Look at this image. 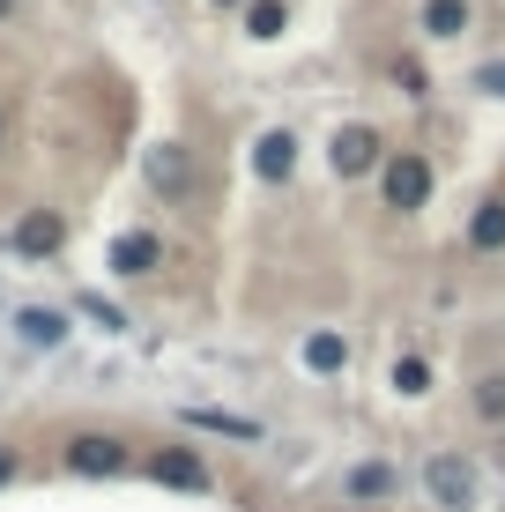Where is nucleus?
I'll return each mask as SVG.
<instances>
[{
  "mask_svg": "<svg viewBox=\"0 0 505 512\" xmlns=\"http://www.w3.org/2000/svg\"><path fill=\"white\" fill-rule=\"evenodd\" d=\"M424 490L439 512H476V468L461 461V453H431L424 461Z\"/></svg>",
  "mask_w": 505,
  "mask_h": 512,
  "instance_id": "nucleus-1",
  "label": "nucleus"
},
{
  "mask_svg": "<svg viewBox=\"0 0 505 512\" xmlns=\"http://www.w3.org/2000/svg\"><path fill=\"white\" fill-rule=\"evenodd\" d=\"M424 201H431V164L416 149H402L387 164V208H424Z\"/></svg>",
  "mask_w": 505,
  "mask_h": 512,
  "instance_id": "nucleus-2",
  "label": "nucleus"
},
{
  "mask_svg": "<svg viewBox=\"0 0 505 512\" xmlns=\"http://www.w3.org/2000/svg\"><path fill=\"white\" fill-rule=\"evenodd\" d=\"M327 164H335L342 179H364V171L379 164V134H372V127H342L335 149H327Z\"/></svg>",
  "mask_w": 505,
  "mask_h": 512,
  "instance_id": "nucleus-3",
  "label": "nucleus"
},
{
  "mask_svg": "<svg viewBox=\"0 0 505 512\" xmlns=\"http://www.w3.org/2000/svg\"><path fill=\"white\" fill-rule=\"evenodd\" d=\"M156 260H164V238L156 231H119L112 238V275H156Z\"/></svg>",
  "mask_w": 505,
  "mask_h": 512,
  "instance_id": "nucleus-4",
  "label": "nucleus"
},
{
  "mask_svg": "<svg viewBox=\"0 0 505 512\" xmlns=\"http://www.w3.org/2000/svg\"><path fill=\"white\" fill-rule=\"evenodd\" d=\"M67 468L75 475H119L127 468V446H119V438H75V446H67Z\"/></svg>",
  "mask_w": 505,
  "mask_h": 512,
  "instance_id": "nucleus-5",
  "label": "nucleus"
},
{
  "mask_svg": "<svg viewBox=\"0 0 505 512\" xmlns=\"http://www.w3.org/2000/svg\"><path fill=\"white\" fill-rule=\"evenodd\" d=\"M15 334H23L30 349H60V342H67V312H52V305H23V312H15Z\"/></svg>",
  "mask_w": 505,
  "mask_h": 512,
  "instance_id": "nucleus-6",
  "label": "nucleus"
},
{
  "mask_svg": "<svg viewBox=\"0 0 505 512\" xmlns=\"http://www.w3.org/2000/svg\"><path fill=\"white\" fill-rule=\"evenodd\" d=\"M402 490V475H394L387 461H364V468H350V498L357 505H372V498H394Z\"/></svg>",
  "mask_w": 505,
  "mask_h": 512,
  "instance_id": "nucleus-7",
  "label": "nucleus"
},
{
  "mask_svg": "<svg viewBox=\"0 0 505 512\" xmlns=\"http://www.w3.org/2000/svg\"><path fill=\"white\" fill-rule=\"evenodd\" d=\"M290 164H298V141H290V134H260V149H253L260 179H290Z\"/></svg>",
  "mask_w": 505,
  "mask_h": 512,
  "instance_id": "nucleus-8",
  "label": "nucleus"
},
{
  "mask_svg": "<svg viewBox=\"0 0 505 512\" xmlns=\"http://www.w3.org/2000/svg\"><path fill=\"white\" fill-rule=\"evenodd\" d=\"M60 216H30V223H15V253H30V260H38V253H60Z\"/></svg>",
  "mask_w": 505,
  "mask_h": 512,
  "instance_id": "nucleus-9",
  "label": "nucleus"
},
{
  "mask_svg": "<svg viewBox=\"0 0 505 512\" xmlns=\"http://www.w3.org/2000/svg\"><path fill=\"white\" fill-rule=\"evenodd\" d=\"M186 423H194V431H216V438H260V423L231 416V409H186Z\"/></svg>",
  "mask_w": 505,
  "mask_h": 512,
  "instance_id": "nucleus-10",
  "label": "nucleus"
},
{
  "mask_svg": "<svg viewBox=\"0 0 505 512\" xmlns=\"http://www.w3.org/2000/svg\"><path fill=\"white\" fill-rule=\"evenodd\" d=\"M468 30V0H424V38H461Z\"/></svg>",
  "mask_w": 505,
  "mask_h": 512,
  "instance_id": "nucleus-11",
  "label": "nucleus"
},
{
  "mask_svg": "<svg viewBox=\"0 0 505 512\" xmlns=\"http://www.w3.org/2000/svg\"><path fill=\"white\" fill-rule=\"evenodd\" d=\"M342 364H350L342 334H305V372H342Z\"/></svg>",
  "mask_w": 505,
  "mask_h": 512,
  "instance_id": "nucleus-12",
  "label": "nucleus"
},
{
  "mask_svg": "<svg viewBox=\"0 0 505 512\" xmlns=\"http://www.w3.org/2000/svg\"><path fill=\"white\" fill-rule=\"evenodd\" d=\"M468 245H476V253H498V245H505V201H483V208H476Z\"/></svg>",
  "mask_w": 505,
  "mask_h": 512,
  "instance_id": "nucleus-13",
  "label": "nucleus"
},
{
  "mask_svg": "<svg viewBox=\"0 0 505 512\" xmlns=\"http://www.w3.org/2000/svg\"><path fill=\"white\" fill-rule=\"evenodd\" d=\"M156 483H179V490H208V468L194 461V453H164V461H156Z\"/></svg>",
  "mask_w": 505,
  "mask_h": 512,
  "instance_id": "nucleus-14",
  "label": "nucleus"
},
{
  "mask_svg": "<svg viewBox=\"0 0 505 512\" xmlns=\"http://www.w3.org/2000/svg\"><path fill=\"white\" fill-rule=\"evenodd\" d=\"M149 179H156V186H164V193H186V156H179V149H171V141H164V149H156V156H149Z\"/></svg>",
  "mask_w": 505,
  "mask_h": 512,
  "instance_id": "nucleus-15",
  "label": "nucleus"
},
{
  "mask_svg": "<svg viewBox=\"0 0 505 512\" xmlns=\"http://www.w3.org/2000/svg\"><path fill=\"white\" fill-rule=\"evenodd\" d=\"M246 30H253V38H275V30H283V0H253Z\"/></svg>",
  "mask_w": 505,
  "mask_h": 512,
  "instance_id": "nucleus-16",
  "label": "nucleus"
},
{
  "mask_svg": "<svg viewBox=\"0 0 505 512\" xmlns=\"http://www.w3.org/2000/svg\"><path fill=\"white\" fill-rule=\"evenodd\" d=\"M394 386H402V394H424V386H431V364H424V357H402V364H394Z\"/></svg>",
  "mask_w": 505,
  "mask_h": 512,
  "instance_id": "nucleus-17",
  "label": "nucleus"
},
{
  "mask_svg": "<svg viewBox=\"0 0 505 512\" xmlns=\"http://www.w3.org/2000/svg\"><path fill=\"white\" fill-rule=\"evenodd\" d=\"M82 312H90V320H97L104 334H119V327H127V312H119V305H104V297H82Z\"/></svg>",
  "mask_w": 505,
  "mask_h": 512,
  "instance_id": "nucleus-18",
  "label": "nucleus"
},
{
  "mask_svg": "<svg viewBox=\"0 0 505 512\" xmlns=\"http://www.w3.org/2000/svg\"><path fill=\"white\" fill-rule=\"evenodd\" d=\"M476 409H483V416H505V379H483V386H476Z\"/></svg>",
  "mask_w": 505,
  "mask_h": 512,
  "instance_id": "nucleus-19",
  "label": "nucleus"
},
{
  "mask_svg": "<svg viewBox=\"0 0 505 512\" xmlns=\"http://www.w3.org/2000/svg\"><path fill=\"white\" fill-rule=\"evenodd\" d=\"M476 82H483V90H491V97H505V67H483Z\"/></svg>",
  "mask_w": 505,
  "mask_h": 512,
  "instance_id": "nucleus-20",
  "label": "nucleus"
},
{
  "mask_svg": "<svg viewBox=\"0 0 505 512\" xmlns=\"http://www.w3.org/2000/svg\"><path fill=\"white\" fill-rule=\"evenodd\" d=\"M8 475H15V453H0V483H8Z\"/></svg>",
  "mask_w": 505,
  "mask_h": 512,
  "instance_id": "nucleus-21",
  "label": "nucleus"
},
{
  "mask_svg": "<svg viewBox=\"0 0 505 512\" xmlns=\"http://www.w3.org/2000/svg\"><path fill=\"white\" fill-rule=\"evenodd\" d=\"M216 8H238V0H216Z\"/></svg>",
  "mask_w": 505,
  "mask_h": 512,
  "instance_id": "nucleus-22",
  "label": "nucleus"
},
{
  "mask_svg": "<svg viewBox=\"0 0 505 512\" xmlns=\"http://www.w3.org/2000/svg\"><path fill=\"white\" fill-rule=\"evenodd\" d=\"M8 8H15V0H0V15H8Z\"/></svg>",
  "mask_w": 505,
  "mask_h": 512,
  "instance_id": "nucleus-23",
  "label": "nucleus"
}]
</instances>
